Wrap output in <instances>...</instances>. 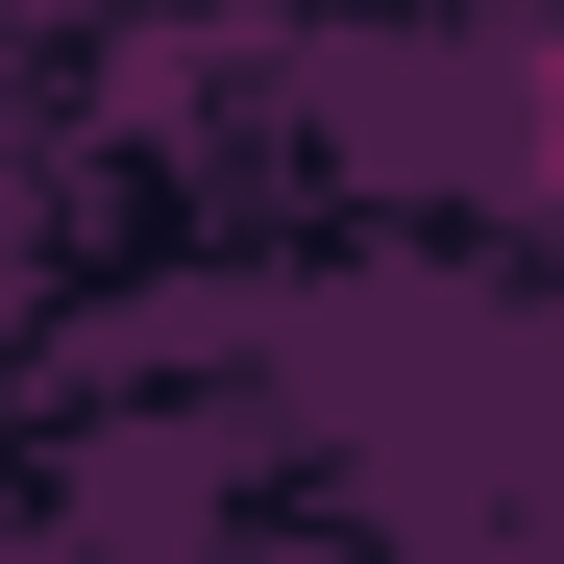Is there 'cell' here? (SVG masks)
Masks as SVG:
<instances>
[{"instance_id":"obj_1","label":"cell","mask_w":564,"mask_h":564,"mask_svg":"<svg viewBox=\"0 0 564 564\" xmlns=\"http://www.w3.org/2000/svg\"><path fill=\"white\" fill-rule=\"evenodd\" d=\"M540 123H564V50H540Z\"/></svg>"}]
</instances>
